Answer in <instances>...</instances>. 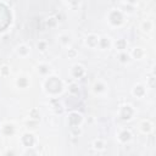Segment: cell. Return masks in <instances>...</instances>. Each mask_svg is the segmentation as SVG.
<instances>
[{"label": "cell", "instance_id": "cell-1", "mask_svg": "<svg viewBox=\"0 0 156 156\" xmlns=\"http://www.w3.org/2000/svg\"><path fill=\"white\" fill-rule=\"evenodd\" d=\"M63 82L57 76H48L43 82V90L50 98H56L63 91Z\"/></svg>", "mask_w": 156, "mask_h": 156}, {"label": "cell", "instance_id": "cell-2", "mask_svg": "<svg viewBox=\"0 0 156 156\" xmlns=\"http://www.w3.org/2000/svg\"><path fill=\"white\" fill-rule=\"evenodd\" d=\"M106 21L111 27H121L126 21L124 12L121 9H111L106 15Z\"/></svg>", "mask_w": 156, "mask_h": 156}, {"label": "cell", "instance_id": "cell-3", "mask_svg": "<svg viewBox=\"0 0 156 156\" xmlns=\"http://www.w3.org/2000/svg\"><path fill=\"white\" fill-rule=\"evenodd\" d=\"M117 115L122 121H130L135 115V110L130 104H123L119 106Z\"/></svg>", "mask_w": 156, "mask_h": 156}, {"label": "cell", "instance_id": "cell-4", "mask_svg": "<svg viewBox=\"0 0 156 156\" xmlns=\"http://www.w3.org/2000/svg\"><path fill=\"white\" fill-rule=\"evenodd\" d=\"M37 136L32 133V132H24L21 138H20V143L22 144V146L27 147V149H30V147H35V144H37Z\"/></svg>", "mask_w": 156, "mask_h": 156}, {"label": "cell", "instance_id": "cell-5", "mask_svg": "<svg viewBox=\"0 0 156 156\" xmlns=\"http://www.w3.org/2000/svg\"><path fill=\"white\" fill-rule=\"evenodd\" d=\"M67 123H68L69 127H80V124L83 123L82 113H79L77 111L69 112L68 116H67Z\"/></svg>", "mask_w": 156, "mask_h": 156}, {"label": "cell", "instance_id": "cell-6", "mask_svg": "<svg viewBox=\"0 0 156 156\" xmlns=\"http://www.w3.org/2000/svg\"><path fill=\"white\" fill-rule=\"evenodd\" d=\"M132 136H133V134H132L130 129H128V128H121L117 132V134H116V138H117V140H118L119 144H127V143H129L132 140Z\"/></svg>", "mask_w": 156, "mask_h": 156}, {"label": "cell", "instance_id": "cell-7", "mask_svg": "<svg viewBox=\"0 0 156 156\" xmlns=\"http://www.w3.org/2000/svg\"><path fill=\"white\" fill-rule=\"evenodd\" d=\"M69 74L73 79H80L85 76V67L80 63H74L69 69Z\"/></svg>", "mask_w": 156, "mask_h": 156}, {"label": "cell", "instance_id": "cell-8", "mask_svg": "<svg viewBox=\"0 0 156 156\" xmlns=\"http://www.w3.org/2000/svg\"><path fill=\"white\" fill-rule=\"evenodd\" d=\"M107 90H108V88H107V85H106V83L105 82H102V80H95L94 83H93V93L95 94V95H98V96H104L106 93H107Z\"/></svg>", "mask_w": 156, "mask_h": 156}, {"label": "cell", "instance_id": "cell-9", "mask_svg": "<svg viewBox=\"0 0 156 156\" xmlns=\"http://www.w3.org/2000/svg\"><path fill=\"white\" fill-rule=\"evenodd\" d=\"M99 37L95 33H89L85 35L84 38V45L89 49H96L98 48V43H99Z\"/></svg>", "mask_w": 156, "mask_h": 156}, {"label": "cell", "instance_id": "cell-10", "mask_svg": "<svg viewBox=\"0 0 156 156\" xmlns=\"http://www.w3.org/2000/svg\"><path fill=\"white\" fill-rule=\"evenodd\" d=\"M139 129L143 134H151L154 132V123L150 119H143L139 123Z\"/></svg>", "mask_w": 156, "mask_h": 156}, {"label": "cell", "instance_id": "cell-11", "mask_svg": "<svg viewBox=\"0 0 156 156\" xmlns=\"http://www.w3.org/2000/svg\"><path fill=\"white\" fill-rule=\"evenodd\" d=\"M16 130V127L12 122H5L1 124V128H0V133L4 135V136H11L13 135Z\"/></svg>", "mask_w": 156, "mask_h": 156}, {"label": "cell", "instance_id": "cell-12", "mask_svg": "<svg viewBox=\"0 0 156 156\" xmlns=\"http://www.w3.org/2000/svg\"><path fill=\"white\" fill-rule=\"evenodd\" d=\"M132 95L138 98V99H143L145 95H146V87L141 83H138L135 84L133 88H132Z\"/></svg>", "mask_w": 156, "mask_h": 156}, {"label": "cell", "instance_id": "cell-13", "mask_svg": "<svg viewBox=\"0 0 156 156\" xmlns=\"http://www.w3.org/2000/svg\"><path fill=\"white\" fill-rule=\"evenodd\" d=\"M57 41L62 48H69L72 44V37L67 33H61L57 37Z\"/></svg>", "mask_w": 156, "mask_h": 156}, {"label": "cell", "instance_id": "cell-14", "mask_svg": "<svg viewBox=\"0 0 156 156\" xmlns=\"http://www.w3.org/2000/svg\"><path fill=\"white\" fill-rule=\"evenodd\" d=\"M111 45H112V41H111V39H110L108 37H106V35L99 37L98 48H99L100 50H107V49H110Z\"/></svg>", "mask_w": 156, "mask_h": 156}, {"label": "cell", "instance_id": "cell-15", "mask_svg": "<svg viewBox=\"0 0 156 156\" xmlns=\"http://www.w3.org/2000/svg\"><path fill=\"white\" fill-rule=\"evenodd\" d=\"M15 51L20 57H27L29 55V52H30V48L27 44H20V45L16 46Z\"/></svg>", "mask_w": 156, "mask_h": 156}, {"label": "cell", "instance_id": "cell-16", "mask_svg": "<svg viewBox=\"0 0 156 156\" xmlns=\"http://www.w3.org/2000/svg\"><path fill=\"white\" fill-rule=\"evenodd\" d=\"M30 84V80L27 76L24 74H21L16 78V85L17 88H21V89H24V88H28V85Z\"/></svg>", "mask_w": 156, "mask_h": 156}, {"label": "cell", "instance_id": "cell-17", "mask_svg": "<svg viewBox=\"0 0 156 156\" xmlns=\"http://www.w3.org/2000/svg\"><path fill=\"white\" fill-rule=\"evenodd\" d=\"M129 56H130V58H134V60H141L145 56V51H144V49L136 46V48H133L130 50Z\"/></svg>", "mask_w": 156, "mask_h": 156}, {"label": "cell", "instance_id": "cell-18", "mask_svg": "<svg viewBox=\"0 0 156 156\" xmlns=\"http://www.w3.org/2000/svg\"><path fill=\"white\" fill-rule=\"evenodd\" d=\"M112 45L115 46V49L117 51H126L127 46H128V41L124 39V38H119L117 39L115 43H112Z\"/></svg>", "mask_w": 156, "mask_h": 156}, {"label": "cell", "instance_id": "cell-19", "mask_svg": "<svg viewBox=\"0 0 156 156\" xmlns=\"http://www.w3.org/2000/svg\"><path fill=\"white\" fill-rule=\"evenodd\" d=\"M91 146H93V149L96 150V151H102V150H105L106 144H105V140H104V139L98 138V139H94V140H93Z\"/></svg>", "mask_w": 156, "mask_h": 156}, {"label": "cell", "instance_id": "cell-20", "mask_svg": "<svg viewBox=\"0 0 156 156\" xmlns=\"http://www.w3.org/2000/svg\"><path fill=\"white\" fill-rule=\"evenodd\" d=\"M152 28H154V23L150 20H144L140 23V29L143 33H150L152 30Z\"/></svg>", "mask_w": 156, "mask_h": 156}, {"label": "cell", "instance_id": "cell-21", "mask_svg": "<svg viewBox=\"0 0 156 156\" xmlns=\"http://www.w3.org/2000/svg\"><path fill=\"white\" fill-rule=\"evenodd\" d=\"M37 72L41 76H48L50 73V66L48 63H44V62H40L38 66H37Z\"/></svg>", "mask_w": 156, "mask_h": 156}, {"label": "cell", "instance_id": "cell-22", "mask_svg": "<svg viewBox=\"0 0 156 156\" xmlns=\"http://www.w3.org/2000/svg\"><path fill=\"white\" fill-rule=\"evenodd\" d=\"M117 60H118L119 63L126 65V63H128V62L130 61V56H129V54H127L126 51H119V54H118V56H117Z\"/></svg>", "mask_w": 156, "mask_h": 156}, {"label": "cell", "instance_id": "cell-23", "mask_svg": "<svg viewBox=\"0 0 156 156\" xmlns=\"http://www.w3.org/2000/svg\"><path fill=\"white\" fill-rule=\"evenodd\" d=\"M28 115H29V118H32V119H35V121L40 119V112H39V110L37 107H32L29 110Z\"/></svg>", "mask_w": 156, "mask_h": 156}, {"label": "cell", "instance_id": "cell-24", "mask_svg": "<svg viewBox=\"0 0 156 156\" xmlns=\"http://www.w3.org/2000/svg\"><path fill=\"white\" fill-rule=\"evenodd\" d=\"M57 22H58L57 18L54 17V16H51V17H48V18L45 20V26L49 27V28H54V27H56Z\"/></svg>", "mask_w": 156, "mask_h": 156}, {"label": "cell", "instance_id": "cell-25", "mask_svg": "<svg viewBox=\"0 0 156 156\" xmlns=\"http://www.w3.org/2000/svg\"><path fill=\"white\" fill-rule=\"evenodd\" d=\"M37 49H38V51H40V52L46 51V49H48V41H46V40H39V41L37 43Z\"/></svg>", "mask_w": 156, "mask_h": 156}, {"label": "cell", "instance_id": "cell-26", "mask_svg": "<svg viewBox=\"0 0 156 156\" xmlns=\"http://www.w3.org/2000/svg\"><path fill=\"white\" fill-rule=\"evenodd\" d=\"M68 91H69V94H72V95H77L78 93H79V87H78V84L77 83H71L69 85H68Z\"/></svg>", "mask_w": 156, "mask_h": 156}, {"label": "cell", "instance_id": "cell-27", "mask_svg": "<svg viewBox=\"0 0 156 156\" xmlns=\"http://www.w3.org/2000/svg\"><path fill=\"white\" fill-rule=\"evenodd\" d=\"M10 73H11L10 66L2 65V66L0 67V76H1V77H7V76H10Z\"/></svg>", "mask_w": 156, "mask_h": 156}, {"label": "cell", "instance_id": "cell-28", "mask_svg": "<svg viewBox=\"0 0 156 156\" xmlns=\"http://www.w3.org/2000/svg\"><path fill=\"white\" fill-rule=\"evenodd\" d=\"M77 55H78V52H77L76 49H73V48H68V49H67V56H68L69 58H74Z\"/></svg>", "mask_w": 156, "mask_h": 156}, {"label": "cell", "instance_id": "cell-29", "mask_svg": "<svg viewBox=\"0 0 156 156\" xmlns=\"http://www.w3.org/2000/svg\"><path fill=\"white\" fill-rule=\"evenodd\" d=\"M66 2H67L72 9H74V7H77V6L80 5L82 0H66Z\"/></svg>", "mask_w": 156, "mask_h": 156}, {"label": "cell", "instance_id": "cell-30", "mask_svg": "<svg viewBox=\"0 0 156 156\" xmlns=\"http://www.w3.org/2000/svg\"><path fill=\"white\" fill-rule=\"evenodd\" d=\"M80 133H82V129H80V127H72V130H71V134H72V136H78Z\"/></svg>", "mask_w": 156, "mask_h": 156}, {"label": "cell", "instance_id": "cell-31", "mask_svg": "<svg viewBox=\"0 0 156 156\" xmlns=\"http://www.w3.org/2000/svg\"><path fill=\"white\" fill-rule=\"evenodd\" d=\"M154 80H155V77H154V74H151V76L147 78L146 87H149V88H154Z\"/></svg>", "mask_w": 156, "mask_h": 156}, {"label": "cell", "instance_id": "cell-32", "mask_svg": "<svg viewBox=\"0 0 156 156\" xmlns=\"http://www.w3.org/2000/svg\"><path fill=\"white\" fill-rule=\"evenodd\" d=\"M124 2H127L128 5H132V6H134V5H136V4L139 2V0H124Z\"/></svg>", "mask_w": 156, "mask_h": 156}]
</instances>
